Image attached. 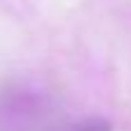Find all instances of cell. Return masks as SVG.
Returning <instances> with one entry per match:
<instances>
[{"mask_svg": "<svg viewBox=\"0 0 131 131\" xmlns=\"http://www.w3.org/2000/svg\"><path fill=\"white\" fill-rule=\"evenodd\" d=\"M0 131H111L99 117H71L51 94L14 85L0 90Z\"/></svg>", "mask_w": 131, "mask_h": 131, "instance_id": "6da1fadb", "label": "cell"}]
</instances>
